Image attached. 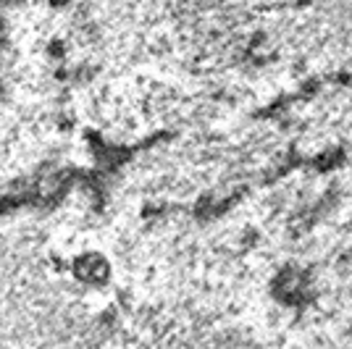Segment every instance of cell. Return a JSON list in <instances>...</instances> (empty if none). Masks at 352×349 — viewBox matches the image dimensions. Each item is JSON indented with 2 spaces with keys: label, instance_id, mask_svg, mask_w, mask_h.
<instances>
[]
</instances>
